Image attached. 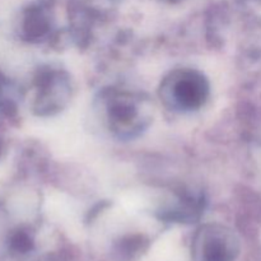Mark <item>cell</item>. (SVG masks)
I'll return each instance as SVG.
<instances>
[{
	"instance_id": "1",
	"label": "cell",
	"mask_w": 261,
	"mask_h": 261,
	"mask_svg": "<svg viewBox=\"0 0 261 261\" xmlns=\"http://www.w3.org/2000/svg\"><path fill=\"white\" fill-rule=\"evenodd\" d=\"M175 97L181 106L186 109H196L205 99L208 86L203 76L194 73H186L175 84Z\"/></svg>"
},
{
	"instance_id": "2",
	"label": "cell",
	"mask_w": 261,
	"mask_h": 261,
	"mask_svg": "<svg viewBox=\"0 0 261 261\" xmlns=\"http://www.w3.org/2000/svg\"><path fill=\"white\" fill-rule=\"evenodd\" d=\"M206 261H232L234 254L228 244L222 239H213L206 244L205 251Z\"/></svg>"
},
{
	"instance_id": "3",
	"label": "cell",
	"mask_w": 261,
	"mask_h": 261,
	"mask_svg": "<svg viewBox=\"0 0 261 261\" xmlns=\"http://www.w3.org/2000/svg\"><path fill=\"white\" fill-rule=\"evenodd\" d=\"M12 247L18 252H27L32 247V241L30 237L23 232H18L12 239Z\"/></svg>"
},
{
	"instance_id": "4",
	"label": "cell",
	"mask_w": 261,
	"mask_h": 261,
	"mask_svg": "<svg viewBox=\"0 0 261 261\" xmlns=\"http://www.w3.org/2000/svg\"><path fill=\"white\" fill-rule=\"evenodd\" d=\"M0 152H2V145H0Z\"/></svg>"
}]
</instances>
